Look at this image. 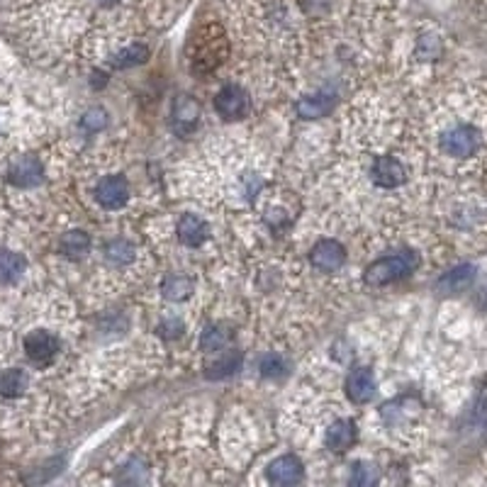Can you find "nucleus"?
<instances>
[{
  "label": "nucleus",
  "instance_id": "f257e3e1",
  "mask_svg": "<svg viewBox=\"0 0 487 487\" xmlns=\"http://www.w3.org/2000/svg\"><path fill=\"white\" fill-rule=\"evenodd\" d=\"M420 266V256L414 252H397L393 256L376 261L373 266L366 270V283L368 286H387L395 283L400 278L410 276L412 270Z\"/></svg>",
  "mask_w": 487,
  "mask_h": 487
},
{
  "label": "nucleus",
  "instance_id": "a211bd4d",
  "mask_svg": "<svg viewBox=\"0 0 487 487\" xmlns=\"http://www.w3.org/2000/svg\"><path fill=\"white\" fill-rule=\"evenodd\" d=\"M88 249H91V239H88V235L81 232V229L68 232L59 242V252L64 253V256H68V259H81Z\"/></svg>",
  "mask_w": 487,
  "mask_h": 487
},
{
  "label": "nucleus",
  "instance_id": "bb28decb",
  "mask_svg": "<svg viewBox=\"0 0 487 487\" xmlns=\"http://www.w3.org/2000/svg\"><path fill=\"white\" fill-rule=\"evenodd\" d=\"M159 332L164 339H178V336H181V332H183V322H178V320L164 322V324L159 327Z\"/></svg>",
  "mask_w": 487,
  "mask_h": 487
},
{
  "label": "nucleus",
  "instance_id": "412c9836",
  "mask_svg": "<svg viewBox=\"0 0 487 487\" xmlns=\"http://www.w3.org/2000/svg\"><path fill=\"white\" fill-rule=\"evenodd\" d=\"M164 297L173 300V303H181L188 295L193 293V280H188L185 276H171L168 280H164Z\"/></svg>",
  "mask_w": 487,
  "mask_h": 487
},
{
  "label": "nucleus",
  "instance_id": "20e7f679",
  "mask_svg": "<svg viewBox=\"0 0 487 487\" xmlns=\"http://www.w3.org/2000/svg\"><path fill=\"white\" fill-rule=\"evenodd\" d=\"M312 266L317 270H324V273H336V270L344 266L346 261V252L344 246L334 239H324L320 242L310 253Z\"/></svg>",
  "mask_w": 487,
  "mask_h": 487
},
{
  "label": "nucleus",
  "instance_id": "f3484780",
  "mask_svg": "<svg viewBox=\"0 0 487 487\" xmlns=\"http://www.w3.org/2000/svg\"><path fill=\"white\" fill-rule=\"evenodd\" d=\"M332 108H334V98H332V95H310V98H305V101L297 102L300 118L307 120L324 118Z\"/></svg>",
  "mask_w": 487,
  "mask_h": 487
},
{
  "label": "nucleus",
  "instance_id": "1a4fd4ad",
  "mask_svg": "<svg viewBox=\"0 0 487 487\" xmlns=\"http://www.w3.org/2000/svg\"><path fill=\"white\" fill-rule=\"evenodd\" d=\"M346 395L356 404L370 403V397L376 395V378L368 368H356L346 378Z\"/></svg>",
  "mask_w": 487,
  "mask_h": 487
},
{
  "label": "nucleus",
  "instance_id": "6e6552de",
  "mask_svg": "<svg viewBox=\"0 0 487 487\" xmlns=\"http://www.w3.org/2000/svg\"><path fill=\"white\" fill-rule=\"evenodd\" d=\"M198 118H200L198 102L190 95H178L176 102H173V118H171V125L176 129V135H190L195 125H198Z\"/></svg>",
  "mask_w": 487,
  "mask_h": 487
},
{
  "label": "nucleus",
  "instance_id": "aec40b11",
  "mask_svg": "<svg viewBox=\"0 0 487 487\" xmlns=\"http://www.w3.org/2000/svg\"><path fill=\"white\" fill-rule=\"evenodd\" d=\"M229 341H232V332L222 324H212L202 332L200 346L202 351H225Z\"/></svg>",
  "mask_w": 487,
  "mask_h": 487
},
{
  "label": "nucleus",
  "instance_id": "9d476101",
  "mask_svg": "<svg viewBox=\"0 0 487 487\" xmlns=\"http://www.w3.org/2000/svg\"><path fill=\"white\" fill-rule=\"evenodd\" d=\"M370 176H373L376 183L383 185V188H397V185L404 183L407 171H404L403 164L393 159V156H380V159L373 164V168H370Z\"/></svg>",
  "mask_w": 487,
  "mask_h": 487
},
{
  "label": "nucleus",
  "instance_id": "ddd939ff",
  "mask_svg": "<svg viewBox=\"0 0 487 487\" xmlns=\"http://www.w3.org/2000/svg\"><path fill=\"white\" fill-rule=\"evenodd\" d=\"M210 235V227L208 222L198 215H185L181 222H178V239L185 244V246H200L205 239Z\"/></svg>",
  "mask_w": 487,
  "mask_h": 487
},
{
  "label": "nucleus",
  "instance_id": "2eb2a0df",
  "mask_svg": "<svg viewBox=\"0 0 487 487\" xmlns=\"http://www.w3.org/2000/svg\"><path fill=\"white\" fill-rule=\"evenodd\" d=\"M236 370H242V353L227 351L222 359H217V361L208 366L205 376H208L210 380H225V378H232Z\"/></svg>",
  "mask_w": 487,
  "mask_h": 487
},
{
  "label": "nucleus",
  "instance_id": "f03ea898",
  "mask_svg": "<svg viewBox=\"0 0 487 487\" xmlns=\"http://www.w3.org/2000/svg\"><path fill=\"white\" fill-rule=\"evenodd\" d=\"M480 144H483V137H480L478 129L471 125L451 127V129L441 137V149H444L448 156H456V159H465V156L478 154Z\"/></svg>",
  "mask_w": 487,
  "mask_h": 487
},
{
  "label": "nucleus",
  "instance_id": "cd10ccee",
  "mask_svg": "<svg viewBox=\"0 0 487 487\" xmlns=\"http://www.w3.org/2000/svg\"><path fill=\"white\" fill-rule=\"evenodd\" d=\"M98 3H102V5H110V3H118V0H98Z\"/></svg>",
  "mask_w": 487,
  "mask_h": 487
},
{
  "label": "nucleus",
  "instance_id": "393cba45",
  "mask_svg": "<svg viewBox=\"0 0 487 487\" xmlns=\"http://www.w3.org/2000/svg\"><path fill=\"white\" fill-rule=\"evenodd\" d=\"M349 483L356 487L373 485V483H376V473H373V468H370V465H366V463H356V465H353L351 480H349Z\"/></svg>",
  "mask_w": 487,
  "mask_h": 487
},
{
  "label": "nucleus",
  "instance_id": "dca6fc26",
  "mask_svg": "<svg viewBox=\"0 0 487 487\" xmlns=\"http://www.w3.org/2000/svg\"><path fill=\"white\" fill-rule=\"evenodd\" d=\"M25 273V259L17 252L0 249V283H15Z\"/></svg>",
  "mask_w": 487,
  "mask_h": 487
},
{
  "label": "nucleus",
  "instance_id": "39448f33",
  "mask_svg": "<svg viewBox=\"0 0 487 487\" xmlns=\"http://www.w3.org/2000/svg\"><path fill=\"white\" fill-rule=\"evenodd\" d=\"M95 200L101 202L108 210H118L129 200V183L122 176H108L102 178L98 188H95Z\"/></svg>",
  "mask_w": 487,
  "mask_h": 487
},
{
  "label": "nucleus",
  "instance_id": "c85d7f7f",
  "mask_svg": "<svg viewBox=\"0 0 487 487\" xmlns=\"http://www.w3.org/2000/svg\"><path fill=\"white\" fill-rule=\"evenodd\" d=\"M485 305H487V297H485Z\"/></svg>",
  "mask_w": 487,
  "mask_h": 487
},
{
  "label": "nucleus",
  "instance_id": "4468645a",
  "mask_svg": "<svg viewBox=\"0 0 487 487\" xmlns=\"http://www.w3.org/2000/svg\"><path fill=\"white\" fill-rule=\"evenodd\" d=\"M353 444H356V427H353V421L341 420L334 421V424L329 427L327 446L334 454H344Z\"/></svg>",
  "mask_w": 487,
  "mask_h": 487
},
{
  "label": "nucleus",
  "instance_id": "a878e982",
  "mask_svg": "<svg viewBox=\"0 0 487 487\" xmlns=\"http://www.w3.org/2000/svg\"><path fill=\"white\" fill-rule=\"evenodd\" d=\"M105 125H108V112L102 108H93L84 115V129L98 132V129H102Z\"/></svg>",
  "mask_w": 487,
  "mask_h": 487
},
{
  "label": "nucleus",
  "instance_id": "7ed1b4c3",
  "mask_svg": "<svg viewBox=\"0 0 487 487\" xmlns=\"http://www.w3.org/2000/svg\"><path fill=\"white\" fill-rule=\"evenodd\" d=\"M25 351L27 359H30L34 366H49V363L57 359V353H59V339L51 334V332L37 329L32 334H27Z\"/></svg>",
  "mask_w": 487,
  "mask_h": 487
},
{
  "label": "nucleus",
  "instance_id": "b1692460",
  "mask_svg": "<svg viewBox=\"0 0 487 487\" xmlns=\"http://www.w3.org/2000/svg\"><path fill=\"white\" fill-rule=\"evenodd\" d=\"M286 370H288V363L280 353H269V356H263V359H261V376H263V378H270V380L283 378V376H286Z\"/></svg>",
  "mask_w": 487,
  "mask_h": 487
},
{
  "label": "nucleus",
  "instance_id": "0eeeda50",
  "mask_svg": "<svg viewBox=\"0 0 487 487\" xmlns=\"http://www.w3.org/2000/svg\"><path fill=\"white\" fill-rule=\"evenodd\" d=\"M305 478V468L300 458L295 456H280L269 465V480L278 487H290L297 485Z\"/></svg>",
  "mask_w": 487,
  "mask_h": 487
},
{
  "label": "nucleus",
  "instance_id": "5701e85b",
  "mask_svg": "<svg viewBox=\"0 0 487 487\" xmlns=\"http://www.w3.org/2000/svg\"><path fill=\"white\" fill-rule=\"evenodd\" d=\"M149 57V49L142 47V44H135V47H129V49L120 51L118 57L112 59V66L115 68H129V66H139L144 64V59Z\"/></svg>",
  "mask_w": 487,
  "mask_h": 487
},
{
  "label": "nucleus",
  "instance_id": "6ab92c4d",
  "mask_svg": "<svg viewBox=\"0 0 487 487\" xmlns=\"http://www.w3.org/2000/svg\"><path fill=\"white\" fill-rule=\"evenodd\" d=\"M27 390V373L20 368H10L0 376V395L20 397Z\"/></svg>",
  "mask_w": 487,
  "mask_h": 487
},
{
  "label": "nucleus",
  "instance_id": "423d86ee",
  "mask_svg": "<svg viewBox=\"0 0 487 487\" xmlns=\"http://www.w3.org/2000/svg\"><path fill=\"white\" fill-rule=\"evenodd\" d=\"M215 110L225 120H239L246 115L249 110V98H246V91L239 88V85H227L217 93L215 98Z\"/></svg>",
  "mask_w": 487,
  "mask_h": 487
},
{
  "label": "nucleus",
  "instance_id": "f8f14e48",
  "mask_svg": "<svg viewBox=\"0 0 487 487\" xmlns=\"http://www.w3.org/2000/svg\"><path fill=\"white\" fill-rule=\"evenodd\" d=\"M473 280H475V266H456L454 270H448L446 276L438 278V293H446V295H456V293H463L465 288L471 286Z\"/></svg>",
  "mask_w": 487,
  "mask_h": 487
},
{
  "label": "nucleus",
  "instance_id": "4be33fe9",
  "mask_svg": "<svg viewBox=\"0 0 487 487\" xmlns=\"http://www.w3.org/2000/svg\"><path fill=\"white\" fill-rule=\"evenodd\" d=\"M105 259L115 266H125L135 259V246L125 239H115V242L105 244Z\"/></svg>",
  "mask_w": 487,
  "mask_h": 487
},
{
  "label": "nucleus",
  "instance_id": "9b49d317",
  "mask_svg": "<svg viewBox=\"0 0 487 487\" xmlns=\"http://www.w3.org/2000/svg\"><path fill=\"white\" fill-rule=\"evenodd\" d=\"M44 178V168L42 164L32 156H25V159H20L13 164L8 173V181L17 188H32V185L42 183Z\"/></svg>",
  "mask_w": 487,
  "mask_h": 487
}]
</instances>
